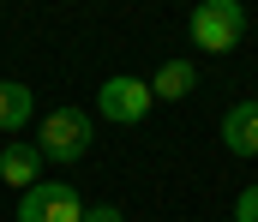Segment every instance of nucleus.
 <instances>
[{
    "instance_id": "1",
    "label": "nucleus",
    "mask_w": 258,
    "mask_h": 222,
    "mask_svg": "<svg viewBox=\"0 0 258 222\" xmlns=\"http://www.w3.org/2000/svg\"><path fill=\"white\" fill-rule=\"evenodd\" d=\"M186 36L204 54H234L246 36V6L240 0H198L192 18H186Z\"/></svg>"
},
{
    "instance_id": "2",
    "label": "nucleus",
    "mask_w": 258,
    "mask_h": 222,
    "mask_svg": "<svg viewBox=\"0 0 258 222\" xmlns=\"http://www.w3.org/2000/svg\"><path fill=\"white\" fill-rule=\"evenodd\" d=\"M96 144V126H90V114L84 108H54V114H42V126H36V150H42V162H84Z\"/></svg>"
},
{
    "instance_id": "3",
    "label": "nucleus",
    "mask_w": 258,
    "mask_h": 222,
    "mask_svg": "<svg viewBox=\"0 0 258 222\" xmlns=\"http://www.w3.org/2000/svg\"><path fill=\"white\" fill-rule=\"evenodd\" d=\"M150 108H156V102H150V84L132 78V72L102 78V90H96V114H102L108 126H144Z\"/></svg>"
},
{
    "instance_id": "4",
    "label": "nucleus",
    "mask_w": 258,
    "mask_h": 222,
    "mask_svg": "<svg viewBox=\"0 0 258 222\" xmlns=\"http://www.w3.org/2000/svg\"><path fill=\"white\" fill-rule=\"evenodd\" d=\"M18 222H84V192L66 180H42L18 198Z\"/></svg>"
},
{
    "instance_id": "5",
    "label": "nucleus",
    "mask_w": 258,
    "mask_h": 222,
    "mask_svg": "<svg viewBox=\"0 0 258 222\" xmlns=\"http://www.w3.org/2000/svg\"><path fill=\"white\" fill-rule=\"evenodd\" d=\"M222 144L228 156H258V96H240L222 114Z\"/></svg>"
},
{
    "instance_id": "6",
    "label": "nucleus",
    "mask_w": 258,
    "mask_h": 222,
    "mask_svg": "<svg viewBox=\"0 0 258 222\" xmlns=\"http://www.w3.org/2000/svg\"><path fill=\"white\" fill-rule=\"evenodd\" d=\"M42 150L36 144H0V180L12 186V192H30V186H42Z\"/></svg>"
},
{
    "instance_id": "7",
    "label": "nucleus",
    "mask_w": 258,
    "mask_h": 222,
    "mask_svg": "<svg viewBox=\"0 0 258 222\" xmlns=\"http://www.w3.org/2000/svg\"><path fill=\"white\" fill-rule=\"evenodd\" d=\"M144 84H150V102H186L198 90V60H162Z\"/></svg>"
},
{
    "instance_id": "8",
    "label": "nucleus",
    "mask_w": 258,
    "mask_h": 222,
    "mask_svg": "<svg viewBox=\"0 0 258 222\" xmlns=\"http://www.w3.org/2000/svg\"><path fill=\"white\" fill-rule=\"evenodd\" d=\"M30 114H36V96H30V84L6 78V84H0V138H18V132L30 126Z\"/></svg>"
},
{
    "instance_id": "9",
    "label": "nucleus",
    "mask_w": 258,
    "mask_h": 222,
    "mask_svg": "<svg viewBox=\"0 0 258 222\" xmlns=\"http://www.w3.org/2000/svg\"><path fill=\"white\" fill-rule=\"evenodd\" d=\"M234 222H258V186H246V192L234 198Z\"/></svg>"
},
{
    "instance_id": "10",
    "label": "nucleus",
    "mask_w": 258,
    "mask_h": 222,
    "mask_svg": "<svg viewBox=\"0 0 258 222\" xmlns=\"http://www.w3.org/2000/svg\"><path fill=\"white\" fill-rule=\"evenodd\" d=\"M84 222H126L120 204H84Z\"/></svg>"
}]
</instances>
